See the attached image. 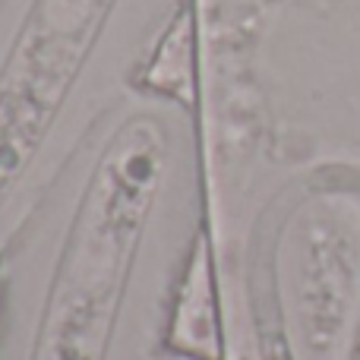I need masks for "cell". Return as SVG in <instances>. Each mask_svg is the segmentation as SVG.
I'll use <instances>...</instances> for the list:
<instances>
[{
  "label": "cell",
  "instance_id": "6da1fadb",
  "mask_svg": "<svg viewBox=\"0 0 360 360\" xmlns=\"http://www.w3.org/2000/svg\"><path fill=\"white\" fill-rule=\"evenodd\" d=\"M171 165L168 124L133 111L111 127L63 231L29 360H108Z\"/></svg>",
  "mask_w": 360,
  "mask_h": 360
},
{
  "label": "cell",
  "instance_id": "7a4b0ae2",
  "mask_svg": "<svg viewBox=\"0 0 360 360\" xmlns=\"http://www.w3.org/2000/svg\"><path fill=\"white\" fill-rule=\"evenodd\" d=\"M124 0H25L0 51V209L35 168Z\"/></svg>",
  "mask_w": 360,
  "mask_h": 360
},
{
  "label": "cell",
  "instance_id": "3957f363",
  "mask_svg": "<svg viewBox=\"0 0 360 360\" xmlns=\"http://www.w3.org/2000/svg\"><path fill=\"white\" fill-rule=\"evenodd\" d=\"M351 360H360V332H357V342H354V351H351Z\"/></svg>",
  "mask_w": 360,
  "mask_h": 360
}]
</instances>
